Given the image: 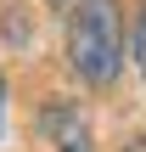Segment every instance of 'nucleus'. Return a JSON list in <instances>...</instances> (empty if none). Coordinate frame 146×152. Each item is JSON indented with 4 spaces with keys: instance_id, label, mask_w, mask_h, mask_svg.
I'll use <instances>...</instances> for the list:
<instances>
[{
    "instance_id": "obj_1",
    "label": "nucleus",
    "mask_w": 146,
    "mask_h": 152,
    "mask_svg": "<svg viewBox=\"0 0 146 152\" xmlns=\"http://www.w3.org/2000/svg\"><path fill=\"white\" fill-rule=\"evenodd\" d=\"M68 62L84 85H113L124 73V17L118 0H79L68 17Z\"/></svg>"
},
{
    "instance_id": "obj_5",
    "label": "nucleus",
    "mask_w": 146,
    "mask_h": 152,
    "mask_svg": "<svg viewBox=\"0 0 146 152\" xmlns=\"http://www.w3.org/2000/svg\"><path fill=\"white\" fill-rule=\"evenodd\" d=\"M124 152H146V141H129V147H124Z\"/></svg>"
},
{
    "instance_id": "obj_6",
    "label": "nucleus",
    "mask_w": 146,
    "mask_h": 152,
    "mask_svg": "<svg viewBox=\"0 0 146 152\" xmlns=\"http://www.w3.org/2000/svg\"><path fill=\"white\" fill-rule=\"evenodd\" d=\"M51 6H79V0H51Z\"/></svg>"
},
{
    "instance_id": "obj_3",
    "label": "nucleus",
    "mask_w": 146,
    "mask_h": 152,
    "mask_svg": "<svg viewBox=\"0 0 146 152\" xmlns=\"http://www.w3.org/2000/svg\"><path fill=\"white\" fill-rule=\"evenodd\" d=\"M129 56H135V68H141V79H146V0L135 6V28H129Z\"/></svg>"
},
{
    "instance_id": "obj_4",
    "label": "nucleus",
    "mask_w": 146,
    "mask_h": 152,
    "mask_svg": "<svg viewBox=\"0 0 146 152\" xmlns=\"http://www.w3.org/2000/svg\"><path fill=\"white\" fill-rule=\"evenodd\" d=\"M0 118H6V73H0Z\"/></svg>"
},
{
    "instance_id": "obj_2",
    "label": "nucleus",
    "mask_w": 146,
    "mask_h": 152,
    "mask_svg": "<svg viewBox=\"0 0 146 152\" xmlns=\"http://www.w3.org/2000/svg\"><path fill=\"white\" fill-rule=\"evenodd\" d=\"M39 135L56 152H90V113L79 102H68V96H51L39 107Z\"/></svg>"
}]
</instances>
